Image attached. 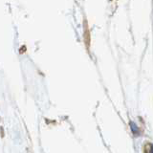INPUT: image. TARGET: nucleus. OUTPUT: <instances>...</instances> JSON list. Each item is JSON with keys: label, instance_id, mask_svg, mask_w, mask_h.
Listing matches in <instances>:
<instances>
[{"label": "nucleus", "instance_id": "1", "mask_svg": "<svg viewBox=\"0 0 153 153\" xmlns=\"http://www.w3.org/2000/svg\"><path fill=\"white\" fill-rule=\"evenodd\" d=\"M129 126H130V129L132 133L134 134L135 136H139V129H138V126L135 123H133L132 121L129 122Z\"/></svg>", "mask_w": 153, "mask_h": 153}, {"label": "nucleus", "instance_id": "2", "mask_svg": "<svg viewBox=\"0 0 153 153\" xmlns=\"http://www.w3.org/2000/svg\"><path fill=\"white\" fill-rule=\"evenodd\" d=\"M151 153H153V145L151 146Z\"/></svg>", "mask_w": 153, "mask_h": 153}]
</instances>
